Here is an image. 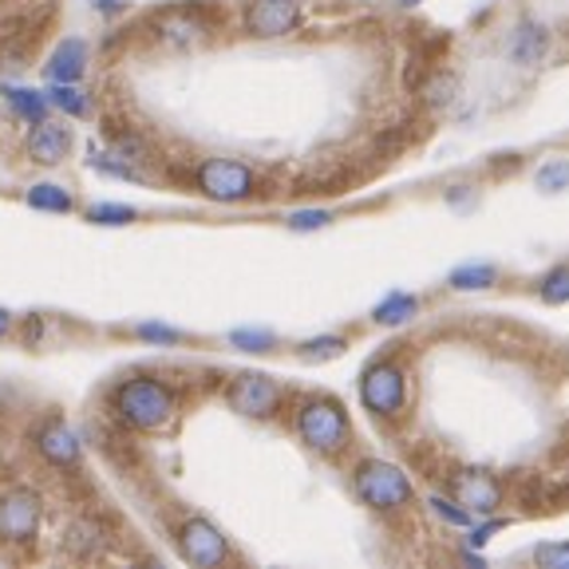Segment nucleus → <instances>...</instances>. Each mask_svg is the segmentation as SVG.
<instances>
[{"mask_svg":"<svg viewBox=\"0 0 569 569\" xmlns=\"http://www.w3.org/2000/svg\"><path fill=\"white\" fill-rule=\"evenodd\" d=\"M320 226H329V213L325 210H305V213H293L289 218V230H320Z\"/></svg>","mask_w":569,"mask_h":569,"instance_id":"7c9ffc66","label":"nucleus"},{"mask_svg":"<svg viewBox=\"0 0 569 569\" xmlns=\"http://www.w3.org/2000/svg\"><path fill=\"white\" fill-rule=\"evenodd\" d=\"M297 436L317 455H340L352 443V423H348L345 408L337 400L317 396V400H305L297 408Z\"/></svg>","mask_w":569,"mask_h":569,"instance_id":"f03ea898","label":"nucleus"},{"mask_svg":"<svg viewBox=\"0 0 569 569\" xmlns=\"http://www.w3.org/2000/svg\"><path fill=\"white\" fill-rule=\"evenodd\" d=\"M400 4H419V0H400Z\"/></svg>","mask_w":569,"mask_h":569,"instance_id":"f704fd0d","label":"nucleus"},{"mask_svg":"<svg viewBox=\"0 0 569 569\" xmlns=\"http://www.w3.org/2000/svg\"><path fill=\"white\" fill-rule=\"evenodd\" d=\"M348 348L345 337H317V340H305L301 345V356L305 360H332Z\"/></svg>","mask_w":569,"mask_h":569,"instance_id":"a878e982","label":"nucleus"},{"mask_svg":"<svg viewBox=\"0 0 569 569\" xmlns=\"http://www.w3.org/2000/svg\"><path fill=\"white\" fill-rule=\"evenodd\" d=\"M431 510H436L439 518H447L451 526H467V522H471V515H467L459 502H447V498H431Z\"/></svg>","mask_w":569,"mask_h":569,"instance_id":"c756f323","label":"nucleus"},{"mask_svg":"<svg viewBox=\"0 0 569 569\" xmlns=\"http://www.w3.org/2000/svg\"><path fill=\"white\" fill-rule=\"evenodd\" d=\"M360 403L380 419L400 416L403 403H408V380H403L400 365H391V360L368 365L365 376H360Z\"/></svg>","mask_w":569,"mask_h":569,"instance_id":"423d86ee","label":"nucleus"},{"mask_svg":"<svg viewBox=\"0 0 569 569\" xmlns=\"http://www.w3.org/2000/svg\"><path fill=\"white\" fill-rule=\"evenodd\" d=\"M24 147H28V159H32L36 167H60V162L71 154V147H76V134H71V127L52 123V119H40V123H32V131H28Z\"/></svg>","mask_w":569,"mask_h":569,"instance_id":"9b49d317","label":"nucleus"},{"mask_svg":"<svg viewBox=\"0 0 569 569\" xmlns=\"http://www.w3.org/2000/svg\"><path fill=\"white\" fill-rule=\"evenodd\" d=\"M44 96H48V103L60 107V111H68V116H76V119H83L91 111V103L80 91V83H56V88L44 91Z\"/></svg>","mask_w":569,"mask_h":569,"instance_id":"aec40b11","label":"nucleus"},{"mask_svg":"<svg viewBox=\"0 0 569 569\" xmlns=\"http://www.w3.org/2000/svg\"><path fill=\"white\" fill-rule=\"evenodd\" d=\"M226 403L246 419H269L281 408V388L266 372H241L226 383Z\"/></svg>","mask_w":569,"mask_h":569,"instance_id":"6e6552de","label":"nucleus"},{"mask_svg":"<svg viewBox=\"0 0 569 569\" xmlns=\"http://www.w3.org/2000/svg\"><path fill=\"white\" fill-rule=\"evenodd\" d=\"M9 96V107L17 111L20 119H28V123H40V119H48V96L44 91H32V88H9L4 91Z\"/></svg>","mask_w":569,"mask_h":569,"instance_id":"f3484780","label":"nucleus"},{"mask_svg":"<svg viewBox=\"0 0 569 569\" xmlns=\"http://www.w3.org/2000/svg\"><path fill=\"white\" fill-rule=\"evenodd\" d=\"M63 553L76 561H88V558H99L107 546V533H103V522L91 515H80V518H71L68 526H63Z\"/></svg>","mask_w":569,"mask_h":569,"instance_id":"4468645a","label":"nucleus"},{"mask_svg":"<svg viewBox=\"0 0 569 569\" xmlns=\"http://www.w3.org/2000/svg\"><path fill=\"white\" fill-rule=\"evenodd\" d=\"M36 447H40V455H44L52 467H76L83 455L80 436H76L63 419H44L40 431H36Z\"/></svg>","mask_w":569,"mask_h":569,"instance_id":"f8f14e48","label":"nucleus"},{"mask_svg":"<svg viewBox=\"0 0 569 569\" xmlns=\"http://www.w3.org/2000/svg\"><path fill=\"white\" fill-rule=\"evenodd\" d=\"M194 187L210 202L238 206V202H253L261 194V178L258 170L238 159H202L194 167Z\"/></svg>","mask_w":569,"mask_h":569,"instance_id":"7ed1b4c3","label":"nucleus"},{"mask_svg":"<svg viewBox=\"0 0 569 569\" xmlns=\"http://www.w3.org/2000/svg\"><path fill=\"white\" fill-rule=\"evenodd\" d=\"M533 561L546 569H569V542H550L533 550Z\"/></svg>","mask_w":569,"mask_h":569,"instance_id":"cd10ccee","label":"nucleus"},{"mask_svg":"<svg viewBox=\"0 0 569 569\" xmlns=\"http://www.w3.org/2000/svg\"><path fill=\"white\" fill-rule=\"evenodd\" d=\"M533 187L542 190V194H561V190H569V159L542 162L538 174H533Z\"/></svg>","mask_w":569,"mask_h":569,"instance_id":"4be33fe9","label":"nucleus"},{"mask_svg":"<svg viewBox=\"0 0 569 569\" xmlns=\"http://www.w3.org/2000/svg\"><path fill=\"white\" fill-rule=\"evenodd\" d=\"M134 337L151 340V345H178V340H182V332L167 329V325H139V329H134Z\"/></svg>","mask_w":569,"mask_h":569,"instance_id":"c85d7f7f","label":"nucleus"},{"mask_svg":"<svg viewBox=\"0 0 569 569\" xmlns=\"http://www.w3.org/2000/svg\"><path fill=\"white\" fill-rule=\"evenodd\" d=\"M88 222L96 226H131L139 222V210L134 206H116V202H99V206H88V213H83Z\"/></svg>","mask_w":569,"mask_h":569,"instance_id":"5701e85b","label":"nucleus"},{"mask_svg":"<svg viewBox=\"0 0 569 569\" xmlns=\"http://www.w3.org/2000/svg\"><path fill=\"white\" fill-rule=\"evenodd\" d=\"M20 337H24V345L32 348L36 340L44 337V320H40V317H24V329H20Z\"/></svg>","mask_w":569,"mask_h":569,"instance_id":"2f4dec72","label":"nucleus"},{"mask_svg":"<svg viewBox=\"0 0 569 569\" xmlns=\"http://www.w3.org/2000/svg\"><path fill=\"white\" fill-rule=\"evenodd\" d=\"M230 345L241 348V352H273L277 337L273 332H258V329H238V332H230Z\"/></svg>","mask_w":569,"mask_h":569,"instance_id":"393cba45","label":"nucleus"},{"mask_svg":"<svg viewBox=\"0 0 569 569\" xmlns=\"http://www.w3.org/2000/svg\"><path fill=\"white\" fill-rule=\"evenodd\" d=\"M538 293H542L546 305H566L569 301V266L550 269V273L542 277V284H538Z\"/></svg>","mask_w":569,"mask_h":569,"instance_id":"b1692460","label":"nucleus"},{"mask_svg":"<svg viewBox=\"0 0 569 569\" xmlns=\"http://www.w3.org/2000/svg\"><path fill=\"white\" fill-rule=\"evenodd\" d=\"M174 542H178V553H182L187 566L213 569V566H226V561H230V542H226V533L213 522H206V518H187V522L174 530Z\"/></svg>","mask_w":569,"mask_h":569,"instance_id":"0eeeda50","label":"nucleus"},{"mask_svg":"<svg viewBox=\"0 0 569 569\" xmlns=\"http://www.w3.org/2000/svg\"><path fill=\"white\" fill-rule=\"evenodd\" d=\"M178 396L174 388H167L162 380L151 376H131L111 391V416L131 431H159L174 419Z\"/></svg>","mask_w":569,"mask_h":569,"instance_id":"f257e3e1","label":"nucleus"},{"mask_svg":"<svg viewBox=\"0 0 569 569\" xmlns=\"http://www.w3.org/2000/svg\"><path fill=\"white\" fill-rule=\"evenodd\" d=\"M123 4L127 0H91V9H99V12H119Z\"/></svg>","mask_w":569,"mask_h":569,"instance_id":"72a5a7b5","label":"nucleus"},{"mask_svg":"<svg viewBox=\"0 0 569 569\" xmlns=\"http://www.w3.org/2000/svg\"><path fill=\"white\" fill-rule=\"evenodd\" d=\"M249 36H258V40H277V36H289L297 32L301 24V4L297 0H253L241 17Z\"/></svg>","mask_w":569,"mask_h":569,"instance_id":"1a4fd4ad","label":"nucleus"},{"mask_svg":"<svg viewBox=\"0 0 569 569\" xmlns=\"http://www.w3.org/2000/svg\"><path fill=\"white\" fill-rule=\"evenodd\" d=\"M507 52H510V60L522 63V68L538 63L546 56V28L533 24V20H522V24L515 28V36H510Z\"/></svg>","mask_w":569,"mask_h":569,"instance_id":"dca6fc26","label":"nucleus"},{"mask_svg":"<svg viewBox=\"0 0 569 569\" xmlns=\"http://www.w3.org/2000/svg\"><path fill=\"white\" fill-rule=\"evenodd\" d=\"M455 88H459V83H455V76H451V71H439V76H436V80H431V83H427V88H423V96H427V103H451V99H455Z\"/></svg>","mask_w":569,"mask_h":569,"instance_id":"bb28decb","label":"nucleus"},{"mask_svg":"<svg viewBox=\"0 0 569 569\" xmlns=\"http://www.w3.org/2000/svg\"><path fill=\"white\" fill-rule=\"evenodd\" d=\"M498 281V269L495 266H462L451 273V289L459 293H475V289H490Z\"/></svg>","mask_w":569,"mask_h":569,"instance_id":"412c9836","label":"nucleus"},{"mask_svg":"<svg viewBox=\"0 0 569 569\" xmlns=\"http://www.w3.org/2000/svg\"><path fill=\"white\" fill-rule=\"evenodd\" d=\"M352 487H356V498L372 510H400L411 502V479L400 467H391V462H380V459L360 462L352 475Z\"/></svg>","mask_w":569,"mask_h":569,"instance_id":"20e7f679","label":"nucleus"},{"mask_svg":"<svg viewBox=\"0 0 569 569\" xmlns=\"http://www.w3.org/2000/svg\"><path fill=\"white\" fill-rule=\"evenodd\" d=\"M154 32H159V40L170 48H194L198 40L210 32V24H206V17L194 9H170L154 17Z\"/></svg>","mask_w":569,"mask_h":569,"instance_id":"ddd939ff","label":"nucleus"},{"mask_svg":"<svg viewBox=\"0 0 569 569\" xmlns=\"http://www.w3.org/2000/svg\"><path fill=\"white\" fill-rule=\"evenodd\" d=\"M419 312V301L411 293H388L380 305L372 309V320L376 325H403Z\"/></svg>","mask_w":569,"mask_h":569,"instance_id":"a211bd4d","label":"nucleus"},{"mask_svg":"<svg viewBox=\"0 0 569 569\" xmlns=\"http://www.w3.org/2000/svg\"><path fill=\"white\" fill-rule=\"evenodd\" d=\"M12 332H17V317L9 309H0V340L12 337Z\"/></svg>","mask_w":569,"mask_h":569,"instance_id":"473e14b6","label":"nucleus"},{"mask_svg":"<svg viewBox=\"0 0 569 569\" xmlns=\"http://www.w3.org/2000/svg\"><path fill=\"white\" fill-rule=\"evenodd\" d=\"M48 80L52 83H80L88 71V44L83 40H63L52 56H48Z\"/></svg>","mask_w":569,"mask_h":569,"instance_id":"2eb2a0df","label":"nucleus"},{"mask_svg":"<svg viewBox=\"0 0 569 569\" xmlns=\"http://www.w3.org/2000/svg\"><path fill=\"white\" fill-rule=\"evenodd\" d=\"M24 202L32 210H44V213H71V194L56 182H40V187H28Z\"/></svg>","mask_w":569,"mask_h":569,"instance_id":"6ab92c4d","label":"nucleus"},{"mask_svg":"<svg viewBox=\"0 0 569 569\" xmlns=\"http://www.w3.org/2000/svg\"><path fill=\"white\" fill-rule=\"evenodd\" d=\"M44 526V502L28 487H12L0 495V542L28 546Z\"/></svg>","mask_w":569,"mask_h":569,"instance_id":"39448f33","label":"nucleus"},{"mask_svg":"<svg viewBox=\"0 0 569 569\" xmlns=\"http://www.w3.org/2000/svg\"><path fill=\"white\" fill-rule=\"evenodd\" d=\"M451 490H455V502L467 515H495L502 507V487L487 471H459L451 479Z\"/></svg>","mask_w":569,"mask_h":569,"instance_id":"9d476101","label":"nucleus"}]
</instances>
